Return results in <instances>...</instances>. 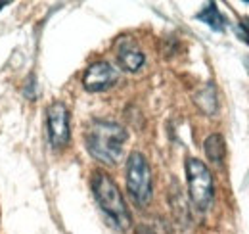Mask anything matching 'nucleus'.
<instances>
[{"label":"nucleus","instance_id":"nucleus-8","mask_svg":"<svg viewBox=\"0 0 249 234\" xmlns=\"http://www.w3.org/2000/svg\"><path fill=\"white\" fill-rule=\"evenodd\" d=\"M205 156H207V159L211 161V163H215V165H222V161H224V157H226V144H224V138H222V135H209L207 138H205Z\"/></svg>","mask_w":249,"mask_h":234},{"label":"nucleus","instance_id":"nucleus-1","mask_svg":"<svg viewBox=\"0 0 249 234\" xmlns=\"http://www.w3.org/2000/svg\"><path fill=\"white\" fill-rule=\"evenodd\" d=\"M128 135L121 125L106 119H94L85 131V144L96 161L115 165L121 159Z\"/></svg>","mask_w":249,"mask_h":234},{"label":"nucleus","instance_id":"nucleus-2","mask_svg":"<svg viewBox=\"0 0 249 234\" xmlns=\"http://www.w3.org/2000/svg\"><path fill=\"white\" fill-rule=\"evenodd\" d=\"M90 186H92L94 198L100 205V209L113 223V227L119 231L130 229L132 217L128 213V207L124 204V198L121 196L115 180L106 171H94L92 178H90Z\"/></svg>","mask_w":249,"mask_h":234},{"label":"nucleus","instance_id":"nucleus-5","mask_svg":"<svg viewBox=\"0 0 249 234\" xmlns=\"http://www.w3.org/2000/svg\"><path fill=\"white\" fill-rule=\"evenodd\" d=\"M46 127H48V140L52 148H65L71 138V125H69V110L63 102H52L46 110Z\"/></svg>","mask_w":249,"mask_h":234},{"label":"nucleus","instance_id":"nucleus-7","mask_svg":"<svg viewBox=\"0 0 249 234\" xmlns=\"http://www.w3.org/2000/svg\"><path fill=\"white\" fill-rule=\"evenodd\" d=\"M117 61H119L121 69L134 73L144 65L146 56H144V52L138 48V44L132 39L123 37V39L117 40Z\"/></svg>","mask_w":249,"mask_h":234},{"label":"nucleus","instance_id":"nucleus-4","mask_svg":"<svg viewBox=\"0 0 249 234\" xmlns=\"http://www.w3.org/2000/svg\"><path fill=\"white\" fill-rule=\"evenodd\" d=\"M186 180L192 204L199 211H207L213 204V196H215V182H213V175L207 169V165L196 157H188Z\"/></svg>","mask_w":249,"mask_h":234},{"label":"nucleus","instance_id":"nucleus-10","mask_svg":"<svg viewBox=\"0 0 249 234\" xmlns=\"http://www.w3.org/2000/svg\"><path fill=\"white\" fill-rule=\"evenodd\" d=\"M196 102H197V106L203 110V106H205V102H209L211 104V110L215 112V90L213 87L209 85V87H205L197 96H196Z\"/></svg>","mask_w":249,"mask_h":234},{"label":"nucleus","instance_id":"nucleus-11","mask_svg":"<svg viewBox=\"0 0 249 234\" xmlns=\"http://www.w3.org/2000/svg\"><path fill=\"white\" fill-rule=\"evenodd\" d=\"M4 6H6V2H0V10H2V8H4Z\"/></svg>","mask_w":249,"mask_h":234},{"label":"nucleus","instance_id":"nucleus-12","mask_svg":"<svg viewBox=\"0 0 249 234\" xmlns=\"http://www.w3.org/2000/svg\"><path fill=\"white\" fill-rule=\"evenodd\" d=\"M248 4H249V0H248Z\"/></svg>","mask_w":249,"mask_h":234},{"label":"nucleus","instance_id":"nucleus-3","mask_svg":"<svg viewBox=\"0 0 249 234\" xmlns=\"http://www.w3.org/2000/svg\"><path fill=\"white\" fill-rule=\"evenodd\" d=\"M126 190L138 207H146L152 202L154 178L148 159L140 152H132L126 161Z\"/></svg>","mask_w":249,"mask_h":234},{"label":"nucleus","instance_id":"nucleus-6","mask_svg":"<svg viewBox=\"0 0 249 234\" xmlns=\"http://www.w3.org/2000/svg\"><path fill=\"white\" fill-rule=\"evenodd\" d=\"M119 79L117 69L107 61H94L83 75V87L89 92H102L111 88Z\"/></svg>","mask_w":249,"mask_h":234},{"label":"nucleus","instance_id":"nucleus-9","mask_svg":"<svg viewBox=\"0 0 249 234\" xmlns=\"http://www.w3.org/2000/svg\"><path fill=\"white\" fill-rule=\"evenodd\" d=\"M196 18L199 20V21H203L207 27H211L213 31H224L226 27V20H224V16L218 12L217 4L215 2H209L199 14H196Z\"/></svg>","mask_w":249,"mask_h":234}]
</instances>
